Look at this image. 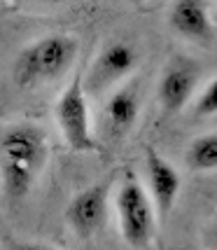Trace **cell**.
I'll list each match as a JSON object with an SVG mask.
<instances>
[{"label": "cell", "mask_w": 217, "mask_h": 250, "mask_svg": "<svg viewBox=\"0 0 217 250\" xmlns=\"http://www.w3.org/2000/svg\"><path fill=\"white\" fill-rule=\"evenodd\" d=\"M75 56L77 40L73 35L63 33L44 35L19 52L12 68L14 82L19 87H38L44 82H54L73 65Z\"/></svg>", "instance_id": "cell-2"}, {"label": "cell", "mask_w": 217, "mask_h": 250, "mask_svg": "<svg viewBox=\"0 0 217 250\" xmlns=\"http://www.w3.org/2000/svg\"><path fill=\"white\" fill-rule=\"evenodd\" d=\"M117 218H119V231L131 248H145L154 239L157 229V210L152 199L142 189L133 173H126L124 183L117 192Z\"/></svg>", "instance_id": "cell-3"}, {"label": "cell", "mask_w": 217, "mask_h": 250, "mask_svg": "<svg viewBox=\"0 0 217 250\" xmlns=\"http://www.w3.org/2000/svg\"><path fill=\"white\" fill-rule=\"evenodd\" d=\"M140 112V96L133 87L117 89L105 103V117H108L110 129L115 133H126L138 120Z\"/></svg>", "instance_id": "cell-10"}, {"label": "cell", "mask_w": 217, "mask_h": 250, "mask_svg": "<svg viewBox=\"0 0 217 250\" xmlns=\"http://www.w3.org/2000/svg\"><path fill=\"white\" fill-rule=\"evenodd\" d=\"M10 250H54V248H47L42 243H14Z\"/></svg>", "instance_id": "cell-13"}, {"label": "cell", "mask_w": 217, "mask_h": 250, "mask_svg": "<svg viewBox=\"0 0 217 250\" xmlns=\"http://www.w3.org/2000/svg\"><path fill=\"white\" fill-rule=\"evenodd\" d=\"M168 23L175 33L185 35L189 40H203L213 38V19L208 14V5L198 0H180L168 12Z\"/></svg>", "instance_id": "cell-9"}, {"label": "cell", "mask_w": 217, "mask_h": 250, "mask_svg": "<svg viewBox=\"0 0 217 250\" xmlns=\"http://www.w3.org/2000/svg\"><path fill=\"white\" fill-rule=\"evenodd\" d=\"M49 159L47 133L35 124H17L0 136V178L10 199L31 192Z\"/></svg>", "instance_id": "cell-1"}, {"label": "cell", "mask_w": 217, "mask_h": 250, "mask_svg": "<svg viewBox=\"0 0 217 250\" xmlns=\"http://www.w3.org/2000/svg\"><path fill=\"white\" fill-rule=\"evenodd\" d=\"M215 241H217V218H215Z\"/></svg>", "instance_id": "cell-14"}, {"label": "cell", "mask_w": 217, "mask_h": 250, "mask_svg": "<svg viewBox=\"0 0 217 250\" xmlns=\"http://www.w3.org/2000/svg\"><path fill=\"white\" fill-rule=\"evenodd\" d=\"M136 61H138V56H136L131 44H124V42L108 44L96 56V61L91 63V68H89L84 91H89V94H103L115 82H119V80H124L129 75L131 70L136 68Z\"/></svg>", "instance_id": "cell-5"}, {"label": "cell", "mask_w": 217, "mask_h": 250, "mask_svg": "<svg viewBox=\"0 0 217 250\" xmlns=\"http://www.w3.org/2000/svg\"><path fill=\"white\" fill-rule=\"evenodd\" d=\"M187 166L194 171H215L217 168V133L198 136L187 147Z\"/></svg>", "instance_id": "cell-11"}, {"label": "cell", "mask_w": 217, "mask_h": 250, "mask_svg": "<svg viewBox=\"0 0 217 250\" xmlns=\"http://www.w3.org/2000/svg\"><path fill=\"white\" fill-rule=\"evenodd\" d=\"M196 77H198L196 65L185 59H175L173 63H168L159 82V103L166 112L173 115L185 108L196 89Z\"/></svg>", "instance_id": "cell-8"}, {"label": "cell", "mask_w": 217, "mask_h": 250, "mask_svg": "<svg viewBox=\"0 0 217 250\" xmlns=\"http://www.w3.org/2000/svg\"><path fill=\"white\" fill-rule=\"evenodd\" d=\"M56 122L63 133V141L75 152H91L96 147L91 122H89V103L84 91L82 75H75V80L63 89V94L56 101Z\"/></svg>", "instance_id": "cell-4"}, {"label": "cell", "mask_w": 217, "mask_h": 250, "mask_svg": "<svg viewBox=\"0 0 217 250\" xmlns=\"http://www.w3.org/2000/svg\"><path fill=\"white\" fill-rule=\"evenodd\" d=\"M194 110L198 112V115H203V117H208V115H217V77L208 84L203 91H201V96H198V101H196Z\"/></svg>", "instance_id": "cell-12"}, {"label": "cell", "mask_w": 217, "mask_h": 250, "mask_svg": "<svg viewBox=\"0 0 217 250\" xmlns=\"http://www.w3.org/2000/svg\"><path fill=\"white\" fill-rule=\"evenodd\" d=\"M145 173L150 185V199L159 218H166L175 206V199L180 194V173L168 164L154 147L145 150Z\"/></svg>", "instance_id": "cell-6"}, {"label": "cell", "mask_w": 217, "mask_h": 250, "mask_svg": "<svg viewBox=\"0 0 217 250\" xmlns=\"http://www.w3.org/2000/svg\"><path fill=\"white\" fill-rule=\"evenodd\" d=\"M105 215H108V183H96L82 189L79 194L73 196L65 210L70 227L84 239L94 236L103 227Z\"/></svg>", "instance_id": "cell-7"}]
</instances>
